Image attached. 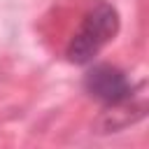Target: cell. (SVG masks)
<instances>
[{
    "instance_id": "obj_1",
    "label": "cell",
    "mask_w": 149,
    "mask_h": 149,
    "mask_svg": "<svg viewBox=\"0 0 149 149\" xmlns=\"http://www.w3.org/2000/svg\"><path fill=\"white\" fill-rule=\"evenodd\" d=\"M119 30V14L116 9L105 2V0H95L88 12L84 14L77 33L72 35V40L68 42V61L70 63H77V65H86L91 63L98 51L109 42L114 40Z\"/></svg>"
},
{
    "instance_id": "obj_2",
    "label": "cell",
    "mask_w": 149,
    "mask_h": 149,
    "mask_svg": "<svg viewBox=\"0 0 149 149\" xmlns=\"http://www.w3.org/2000/svg\"><path fill=\"white\" fill-rule=\"evenodd\" d=\"M84 86L93 98H98L100 102L112 105V107H119V105L128 102L130 95H133V86L126 79V74L119 68H112V65H105V63L93 65L86 72Z\"/></svg>"
}]
</instances>
